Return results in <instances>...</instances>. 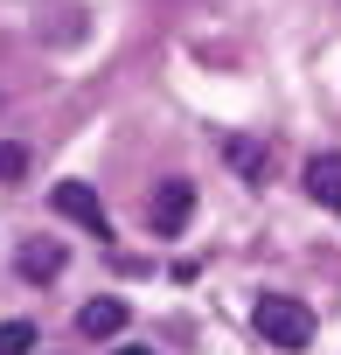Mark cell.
Masks as SVG:
<instances>
[{"label": "cell", "instance_id": "cell-1", "mask_svg": "<svg viewBox=\"0 0 341 355\" xmlns=\"http://www.w3.org/2000/svg\"><path fill=\"white\" fill-rule=\"evenodd\" d=\"M251 320H258V334H265L279 355H299V348L313 341V313H306L299 300H279V293H265Z\"/></svg>", "mask_w": 341, "mask_h": 355}, {"label": "cell", "instance_id": "cell-2", "mask_svg": "<svg viewBox=\"0 0 341 355\" xmlns=\"http://www.w3.org/2000/svg\"><path fill=\"white\" fill-rule=\"evenodd\" d=\"M49 209H56L63 223H77V230H91V237H112V216H105V202L91 196V182H56V196H49Z\"/></svg>", "mask_w": 341, "mask_h": 355}, {"label": "cell", "instance_id": "cell-3", "mask_svg": "<svg viewBox=\"0 0 341 355\" xmlns=\"http://www.w3.org/2000/svg\"><path fill=\"white\" fill-rule=\"evenodd\" d=\"M306 196L320 209H341V153H313L306 160Z\"/></svg>", "mask_w": 341, "mask_h": 355}, {"label": "cell", "instance_id": "cell-4", "mask_svg": "<svg viewBox=\"0 0 341 355\" xmlns=\"http://www.w3.org/2000/svg\"><path fill=\"white\" fill-rule=\"evenodd\" d=\"M125 320H132V313H125V300H112V293H105V300H91V306L77 313V327H84L91 341H112V334H125Z\"/></svg>", "mask_w": 341, "mask_h": 355}, {"label": "cell", "instance_id": "cell-5", "mask_svg": "<svg viewBox=\"0 0 341 355\" xmlns=\"http://www.w3.org/2000/svg\"><path fill=\"white\" fill-rule=\"evenodd\" d=\"M21 279H35V286H49V279H63V244H49V237H35V244H21Z\"/></svg>", "mask_w": 341, "mask_h": 355}, {"label": "cell", "instance_id": "cell-6", "mask_svg": "<svg viewBox=\"0 0 341 355\" xmlns=\"http://www.w3.org/2000/svg\"><path fill=\"white\" fill-rule=\"evenodd\" d=\"M189 209H195V189H189V182H167V189L153 196V223H160V230H182Z\"/></svg>", "mask_w": 341, "mask_h": 355}, {"label": "cell", "instance_id": "cell-7", "mask_svg": "<svg viewBox=\"0 0 341 355\" xmlns=\"http://www.w3.org/2000/svg\"><path fill=\"white\" fill-rule=\"evenodd\" d=\"M223 160H230V167L244 174V182H265V146H258V139L230 132V139H223Z\"/></svg>", "mask_w": 341, "mask_h": 355}, {"label": "cell", "instance_id": "cell-8", "mask_svg": "<svg viewBox=\"0 0 341 355\" xmlns=\"http://www.w3.org/2000/svg\"><path fill=\"white\" fill-rule=\"evenodd\" d=\"M0 355H35V327L28 320H0Z\"/></svg>", "mask_w": 341, "mask_h": 355}, {"label": "cell", "instance_id": "cell-9", "mask_svg": "<svg viewBox=\"0 0 341 355\" xmlns=\"http://www.w3.org/2000/svg\"><path fill=\"white\" fill-rule=\"evenodd\" d=\"M28 174V146L21 139H0V182H21Z\"/></svg>", "mask_w": 341, "mask_h": 355}, {"label": "cell", "instance_id": "cell-10", "mask_svg": "<svg viewBox=\"0 0 341 355\" xmlns=\"http://www.w3.org/2000/svg\"><path fill=\"white\" fill-rule=\"evenodd\" d=\"M112 355H146V348H112Z\"/></svg>", "mask_w": 341, "mask_h": 355}]
</instances>
